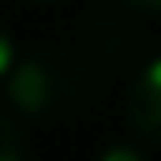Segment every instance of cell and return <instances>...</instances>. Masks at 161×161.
Returning a JSON list of instances; mask_svg holds the SVG:
<instances>
[{
  "mask_svg": "<svg viewBox=\"0 0 161 161\" xmlns=\"http://www.w3.org/2000/svg\"><path fill=\"white\" fill-rule=\"evenodd\" d=\"M34 4H56V0H34Z\"/></svg>",
  "mask_w": 161,
  "mask_h": 161,
  "instance_id": "52a82bcc",
  "label": "cell"
},
{
  "mask_svg": "<svg viewBox=\"0 0 161 161\" xmlns=\"http://www.w3.org/2000/svg\"><path fill=\"white\" fill-rule=\"evenodd\" d=\"M0 161H26L23 131L15 127L11 116H4V113H0Z\"/></svg>",
  "mask_w": 161,
  "mask_h": 161,
  "instance_id": "3957f363",
  "label": "cell"
},
{
  "mask_svg": "<svg viewBox=\"0 0 161 161\" xmlns=\"http://www.w3.org/2000/svg\"><path fill=\"white\" fill-rule=\"evenodd\" d=\"M97 161H146V154L135 150V146H127V142H116V146H109Z\"/></svg>",
  "mask_w": 161,
  "mask_h": 161,
  "instance_id": "5b68a950",
  "label": "cell"
},
{
  "mask_svg": "<svg viewBox=\"0 0 161 161\" xmlns=\"http://www.w3.org/2000/svg\"><path fill=\"white\" fill-rule=\"evenodd\" d=\"M127 120L142 139L161 146V56L135 75L127 90Z\"/></svg>",
  "mask_w": 161,
  "mask_h": 161,
  "instance_id": "7a4b0ae2",
  "label": "cell"
},
{
  "mask_svg": "<svg viewBox=\"0 0 161 161\" xmlns=\"http://www.w3.org/2000/svg\"><path fill=\"white\" fill-rule=\"evenodd\" d=\"M131 11H146V15H161V0H120Z\"/></svg>",
  "mask_w": 161,
  "mask_h": 161,
  "instance_id": "8992f818",
  "label": "cell"
},
{
  "mask_svg": "<svg viewBox=\"0 0 161 161\" xmlns=\"http://www.w3.org/2000/svg\"><path fill=\"white\" fill-rule=\"evenodd\" d=\"M15 64H19V49H15V38L0 26V86L8 82V75L15 71Z\"/></svg>",
  "mask_w": 161,
  "mask_h": 161,
  "instance_id": "277c9868",
  "label": "cell"
},
{
  "mask_svg": "<svg viewBox=\"0 0 161 161\" xmlns=\"http://www.w3.org/2000/svg\"><path fill=\"white\" fill-rule=\"evenodd\" d=\"M4 97L23 116H53L79 109L90 97V75L79 60L64 53H30L19 56L15 71L4 82Z\"/></svg>",
  "mask_w": 161,
  "mask_h": 161,
  "instance_id": "6da1fadb",
  "label": "cell"
}]
</instances>
